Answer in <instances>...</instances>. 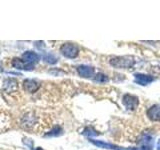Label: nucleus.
I'll use <instances>...</instances> for the list:
<instances>
[{
    "label": "nucleus",
    "instance_id": "obj_1",
    "mask_svg": "<svg viewBox=\"0 0 160 150\" xmlns=\"http://www.w3.org/2000/svg\"><path fill=\"white\" fill-rule=\"evenodd\" d=\"M109 63L115 68H130L134 65L135 60L130 56H117L110 59Z\"/></svg>",
    "mask_w": 160,
    "mask_h": 150
},
{
    "label": "nucleus",
    "instance_id": "obj_2",
    "mask_svg": "<svg viewBox=\"0 0 160 150\" xmlns=\"http://www.w3.org/2000/svg\"><path fill=\"white\" fill-rule=\"evenodd\" d=\"M60 52H61L63 56L67 58H75L77 57V55L79 53V48L74 43H64L60 47Z\"/></svg>",
    "mask_w": 160,
    "mask_h": 150
},
{
    "label": "nucleus",
    "instance_id": "obj_3",
    "mask_svg": "<svg viewBox=\"0 0 160 150\" xmlns=\"http://www.w3.org/2000/svg\"><path fill=\"white\" fill-rule=\"evenodd\" d=\"M122 102L124 106L126 107L128 110H135L138 106V97L132 94H125L122 98Z\"/></svg>",
    "mask_w": 160,
    "mask_h": 150
},
{
    "label": "nucleus",
    "instance_id": "obj_4",
    "mask_svg": "<svg viewBox=\"0 0 160 150\" xmlns=\"http://www.w3.org/2000/svg\"><path fill=\"white\" fill-rule=\"evenodd\" d=\"M40 85L38 82H36L35 80L32 79H25L23 81V88L25 91H27L29 93H34L36 92L39 89Z\"/></svg>",
    "mask_w": 160,
    "mask_h": 150
},
{
    "label": "nucleus",
    "instance_id": "obj_5",
    "mask_svg": "<svg viewBox=\"0 0 160 150\" xmlns=\"http://www.w3.org/2000/svg\"><path fill=\"white\" fill-rule=\"evenodd\" d=\"M77 72L81 77L84 78H90L94 76V68L86 66V65H80L77 67Z\"/></svg>",
    "mask_w": 160,
    "mask_h": 150
},
{
    "label": "nucleus",
    "instance_id": "obj_6",
    "mask_svg": "<svg viewBox=\"0 0 160 150\" xmlns=\"http://www.w3.org/2000/svg\"><path fill=\"white\" fill-rule=\"evenodd\" d=\"M147 116L152 121H160V106L153 105L147 110Z\"/></svg>",
    "mask_w": 160,
    "mask_h": 150
},
{
    "label": "nucleus",
    "instance_id": "obj_7",
    "mask_svg": "<svg viewBox=\"0 0 160 150\" xmlns=\"http://www.w3.org/2000/svg\"><path fill=\"white\" fill-rule=\"evenodd\" d=\"M135 81L140 85H147L149 83H151L152 81H154V77L150 76V75L138 73V74H135Z\"/></svg>",
    "mask_w": 160,
    "mask_h": 150
},
{
    "label": "nucleus",
    "instance_id": "obj_8",
    "mask_svg": "<svg viewBox=\"0 0 160 150\" xmlns=\"http://www.w3.org/2000/svg\"><path fill=\"white\" fill-rule=\"evenodd\" d=\"M12 66L14 68L22 69V70H33L34 68L33 64H24V62L19 58H14L12 60Z\"/></svg>",
    "mask_w": 160,
    "mask_h": 150
},
{
    "label": "nucleus",
    "instance_id": "obj_9",
    "mask_svg": "<svg viewBox=\"0 0 160 150\" xmlns=\"http://www.w3.org/2000/svg\"><path fill=\"white\" fill-rule=\"evenodd\" d=\"M22 58L24 59V61L26 62L27 64H32V63H35L37 62L39 60V56L35 53V52H32V51H26L24 52L23 55H22Z\"/></svg>",
    "mask_w": 160,
    "mask_h": 150
},
{
    "label": "nucleus",
    "instance_id": "obj_10",
    "mask_svg": "<svg viewBox=\"0 0 160 150\" xmlns=\"http://www.w3.org/2000/svg\"><path fill=\"white\" fill-rule=\"evenodd\" d=\"M4 89L8 92H12L17 89V81L14 79H7L4 82Z\"/></svg>",
    "mask_w": 160,
    "mask_h": 150
},
{
    "label": "nucleus",
    "instance_id": "obj_11",
    "mask_svg": "<svg viewBox=\"0 0 160 150\" xmlns=\"http://www.w3.org/2000/svg\"><path fill=\"white\" fill-rule=\"evenodd\" d=\"M91 142L96 145V146L100 147V148H106V149H115V150H120L117 146H115L113 144H110V143H106V142H103V141H96V140H91Z\"/></svg>",
    "mask_w": 160,
    "mask_h": 150
},
{
    "label": "nucleus",
    "instance_id": "obj_12",
    "mask_svg": "<svg viewBox=\"0 0 160 150\" xmlns=\"http://www.w3.org/2000/svg\"><path fill=\"white\" fill-rule=\"evenodd\" d=\"M62 132V129L60 128L59 126H56L54 127L51 131L48 132L47 134H45V137H51V136H58V135H60Z\"/></svg>",
    "mask_w": 160,
    "mask_h": 150
},
{
    "label": "nucleus",
    "instance_id": "obj_13",
    "mask_svg": "<svg viewBox=\"0 0 160 150\" xmlns=\"http://www.w3.org/2000/svg\"><path fill=\"white\" fill-rule=\"evenodd\" d=\"M95 81L99 82V83H105L108 81V77L103 73H98L96 76H95Z\"/></svg>",
    "mask_w": 160,
    "mask_h": 150
},
{
    "label": "nucleus",
    "instance_id": "obj_14",
    "mask_svg": "<svg viewBox=\"0 0 160 150\" xmlns=\"http://www.w3.org/2000/svg\"><path fill=\"white\" fill-rule=\"evenodd\" d=\"M44 60L46 62H48V63H50V64H54V63H56L57 62V59L55 58L53 55H51V54H47V55H45L44 56Z\"/></svg>",
    "mask_w": 160,
    "mask_h": 150
},
{
    "label": "nucleus",
    "instance_id": "obj_15",
    "mask_svg": "<svg viewBox=\"0 0 160 150\" xmlns=\"http://www.w3.org/2000/svg\"><path fill=\"white\" fill-rule=\"evenodd\" d=\"M157 150H160V139L158 140V143H157Z\"/></svg>",
    "mask_w": 160,
    "mask_h": 150
},
{
    "label": "nucleus",
    "instance_id": "obj_16",
    "mask_svg": "<svg viewBox=\"0 0 160 150\" xmlns=\"http://www.w3.org/2000/svg\"><path fill=\"white\" fill-rule=\"evenodd\" d=\"M35 150H43V149H42V148H40V147H38V148H36Z\"/></svg>",
    "mask_w": 160,
    "mask_h": 150
},
{
    "label": "nucleus",
    "instance_id": "obj_17",
    "mask_svg": "<svg viewBox=\"0 0 160 150\" xmlns=\"http://www.w3.org/2000/svg\"><path fill=\"white\" fill-rule=\"evenodd\" d=\"M0 66H1V62H0Z\"/></svg>",
    "mask_w": 160,
    "mask_h": 150
}]
</instances>
